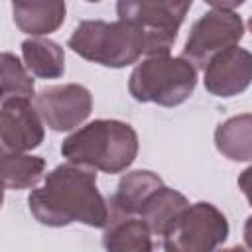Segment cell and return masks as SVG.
Here are the masks:
<instances>
[{"label":"cell","instance_id":"3","mask_svg":"<svg viewBox=\"0 0 252 252\" xmlns=\"http://www.w3.org/2000/svg\"><path fill=\"white\" fill-rule=\"evenodd\" d=\"M67 45L87 61L122 69L146 53V33L140 26L126 20H83L73 30Z\"/></svg>","mask_w":252,"mask_h":252},{"label":"cell","instance_id":"14","mask_svg":"<svg viewBox=\"0 0 252 252\" xmlns=\"http://www.w3.org/2000/svg\"><path fill=\"white\" fill-rule=\"evenodd\" d=\"M215 146L230 161H252V114H236L219 124Z\"/></svg>","mask_w":252,"mask_h":252},{"label":"cell","instance_id":"20","mask_svg":"<svg viewBox=\"0 0 252 252\" xmlns=\"http://www.w3.org/2000/svg\"><path fill=\"white\" fill-rule=\"evenodd\" d=\"M244 242H246V246L250 248V252H252V215L246 219V222H244Z\"/></svg>","mask_w":252,"mask_h":252},{"label":"cell","instance_id":"15","mask_svg":"<svg viewBox=\"0 0 252 252\" xmlns=\"http://www.w3.org/2000/svg\"><path fill=\"white\" fill-rule=\"evenodd\" d=\"M22 57L26 69L39 79H59L65 73V51L53 39L32 37L22 41Z\"/></svg>","mask_w":252,"mask_h":252},{"label":"cell","instance_id":"19","mask_svg":"<svg viewBox=\"0 0 252 252\" xmlns=\"http://www.w3.org/2000/svg\"><path fill=\"white\" fill-rule=\"evenodd\" d=\"M238 187H240V191L244 193L246 201H248L250 207H252V165H248V167L238 175Z\"/></svg>","mask_w":252,"mask_h":252},{"label":"cell","instance_id":"10","mask_svg":"<svg viewBox=\"0 0 252 252\" xmlns=\"http://www.w3.org/2000/svg\"><path fill=\"white\" fill-rule=\"evenodd\" d=\"M205 89L219 98L242 94L252 85V53L244 47H230L215 55L203 69Z\"/></svg>","mask_w":252,"mask_h":252},{"label":"cell","instance_id":"21","mask_svg":"<svg viewBox=\"0 0 252 252\" xmlns=\"http://www.w3.org/2000/svg\"><path fill=\"white\" fill-rule=\"evenodd\" d=\"M217 252H250V250H246L244 246H230V248H220V250H217Z\"/></svg>","mask_w":252,"mask_h":252},{"label":"cell","instance_id":"5","mask_svg":"<svg viewBox=\"0 0 252 252\" xmlns=\"http://www.w3.org/2000/svg\"><path fill=\"white\" fill-rule=\"evenodd\" d=\"M240 4L242 2H211V10L191 26L181 57L195 69H205L215 55L234 47L244 35V24L234 12Z\"/></svg>","mask_w":252,"mask_h":252},{"label":"cell","instance_id":"4","mask_svg":"<svg viewBox=\"0 0 252 252\" xmlns=\"http://www.w3.org/2000/svg\"><path fill=\"white\" fill-rule=\"evenodd\" d=\"M197 87V69L185 57L156 55L146 57L134 67L128 79V91L138 102L159 106L183 104Z\"/></svg>","mask_w":252,"mask_h":252},{"label":"cell","instance_id":"13","mask_svg":"<svg viewBox=\"0 0 252 252\" xmlns=\"http://www.w3.org/2000/svg\"><path fill=\"white\" fill-rule=\"evenodd\" d=\"M106 252H163L152 228L138 217L110 220L102 234Z\"/></svg>","mask_w":252,"mask_h":252},{"label":"cell","instance_id":"17","mask_svg":"<svg viewBox=\"0 0 252 252\" xmlns=\"http://www.w3.org/2000/svg\"><path fill=\"white\" fill-rule=\"evenodd\" d=\"M0 169L6 189H33L45 173V159L28 154H2Z\"/></svg>","mask_w":252,"mask_h":252},{"label":"cell","instance_id":"2","mask_svg":"<svg viewBox=\"0 0 252 252\" xmlns=\"http://www.w3.org/2000/svg\"><path fill=\"white\" fill-rule=\"evenodd\" d=\"M138 146V134L128 122L98 118L67 136L61 154L69 163L83 169L120 173L134 163Z\"/></svg>","mask_w":252,"mask_h":252},{"label":"cell","instance_id":"12","mask_svg":"<svg viewBox=\"0 0 252 252\" xmlns=\"http://www.w3.org/2000/svg\"><path fill=\"white\" fill-rule=\"evenodd\" d=\"M12 14L20 32L37 37L59 30L65 22L67 6L59 0H16L12 2Z\"/></svg>","mask_w":252,"mask_h":252},{"label":"cell","instance_id":"8","mask_svg":"<svg viewBox=\"0 0 252 252\" xmlns=\"http://www.w3.org/2000/svg\"><path fill=\"white\" fill-rule=\"evenodd\" d=\"M33 104L53 132H69L81 126L93 110V94L77 83L51 85L33 96Z\"/></svg>","mask_w":252,"mask_h":252},{"label":"cell","instance_id":"7","mask_svg":"<svg viewBox=\"0 0 252 252\" xmlns=\"http://www.w3.org/2000/svg\"><path fill=\"white\" fill-rule=\"evenodd\" d=\"M228 236L226 217L211 203L189 205L161 236L163 252H215Z\"/></svg>","mask_w":252,"mask_h":252},{"label":"cell","instance_id":"1","mask_svg":"<svg viewBox=\"0 0 252 252\" xmlns=\"http://www.w3.org/2000/svg\"><path fill=\"white\" fill-rule=\"evenodd\" d=\"M28 207L33 219L45 226L81 222L93 228H106L110 219L108 201L96 187L94 171L73 163L53 167L43 185L32 189Z\"/></svg>","mask_w":252,"mask_h":252},{"label":"cell","instance_id":"18","mask_svg":"<svg viewBox=\"0 0 252 252\" xmlns=\"http://www.w3.org/2000/svg\"><path fill=\"white\" fill-rule=\"evenodd\" d=\"M35 85L26 65L10 51L2 53V100L6 98H32Z\"/></svg>","mask_w":252,"mask_h":252},{"label":"cell","instance_id":"22","mask_svg":"<svg viewBox=\"0 0 252 252\" xmlns=\"http://www.w3.org/2000/svg\"><path fill=\"white\" fill-rule=\"evenodd\" d=\"M248 30L252 32V16H250V20H248Z\"/></svg>","mask_w":252,"mask_h":252},{"label":"cell","instance_id":"11","mask_svg":"<svg viewBox=\"0 0 252 252\" xmlns=\"http://www.w3.org/2000/svg\"><path fill=\"white\" fill-rule=\"evenodd\" d=\"M159 187H163L161 177L148 169H136L122 175V179L116 185V191L108 197V209H110L108 222L116 219L138 217L146 201Z\"/></svg>","mask_w":252,"mask_h":252},{"label":"cell","instance_id":"9","mask_svg":"<svg viewBox=\"0 0 252 252\" xmlns=\"http://www.w3.org/2000/svg\"><path fill=\"white\" fill-rule=\"evenodd\" d=\"M43 120L30 98H6L0 104L2 154H26L41 146Z\"/></svg>","mask_w":252,"mask_h":252},{"label":"cell","instance_id":"16","mask_svg":"<svg viewBox=\"0 0 252 252\" xmlns=\"http://www.w3.org/2000/svg\"><path fill=\"white\" fill-rule=\"evenodd\" d=\"M189 207V201L183 193L171 189V187H159L144 205L138 219H142L156 236H163L169 224L177 219L179 213H183Z\"/></svg>","mask_w":252,"mask_h":252},{"label":"cell","instance_id":"6","mask_svg":"<svg viewBox=\"0 0 252 252\" xmlns=\"http://www.w3.org/2000/svg\"><path fill=\"white\" fill-rule=\"evenodd\" d=\"M191 8L189 2L173 0H120L116 4L118 20L140 26L146 33V55H169L177 32Z\"/></svg>","mask_w":252,"mask_h":252}]
</instances>
